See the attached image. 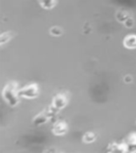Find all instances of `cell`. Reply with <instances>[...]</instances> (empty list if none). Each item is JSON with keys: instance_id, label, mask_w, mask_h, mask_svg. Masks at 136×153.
<instances>
[{"instance_id": "obj_3", "label": "cell", "mask_w": 136, "mask_h": 153, "mask_svg": "<svg viewBox=\"0 0 136 153\" xmlns=\"http://www.w3.org/2000/svg\"><path fill=\"white\" fill-rule=\"evenodd\" d=\"M67 104V99L63 94H58L54 96L51 106L55 108L56 110L60 111L65 108Z\"/></svg>"}, {"instance_id": "obj_1", "label": "cell", "mask_w": 136, "mask_h": 153, "mask_svg": "<svg viewBox=\"0 0 136 153\" xmlns=\"http://www.w3.org/2000/svg\"><path fill=\"white\" fill-rule=\"evenodd\" d=\"M18 83L16 82H10L5 86L3 91V97L6 103L11 107H15L18 105L19 102V95H18Z\"/></svg>"}, {"instance_id": "obj_13", "label": "cell", "mask_w": 136, "mask_h": 153, "mask_svg": "<svg viewBox=\"0 0 136 153\" xmlns=\"http://www.w3.org/2000/svg\"><path fill=\"white\" fill-rule=\"evenodd\" d=\"M128 145H136V133H132L127 137Z\"/></svg>"}, {"instance_id": "obj_11", "label": "cell", "mask_w": 136, "mask_h": 153, "mask_svg": "<svg viewBox=\"0 0 136 153\" xmlns=\"http://www.w3.org/2000/svg\"><path fill=\"white\" fill-rule=\"evenodd\" d=\"M63 30L62 28L59 27H57V26H55V27H52L50 29V34L53 36H55V37H58V36H60V35H63Z\"/></svg>"}, {"instance_id": "obj_7", "label": "cell", "mask_w": 136, "mask_h": 153, "mask_svg": "<svg viewBox=\"0 0 136 153\" xmlns=\"http://www.w3.org/2000/svg\"><path fill=\"white\" fill-rule=\"evenodd\" d=\"M38 3L43 9L50 10L56 5V0H38Z\"/></svg>"}, {"instance_id": "obj_10", "label": "cell", "mask_w": 136, "mask_h": 153, "mask_svg": "<svg viewBox=\"0 0 136 153\" xmlns=\"http://www.w3.org/2000/svg\"><path fill=\"white\" fill-rule=\"evenodd\" d=\"M96 140V136L95 134L91 131H88V132H86L83 136V142H85L86 143H91L95 142Z\"/></svg>"}, {"instance_id": "obj_6", "label": "cell", "mask_w": 136, "mask_h": 153, "mask_svg": "<svg viewBox=\"0 0 136 153\" xmlns=\"http://www.w3.org/2000/svg\"><path fill=\"white\" fill-rule=\"evenodd\" d=\"M123 46L127 49H135L136 48V35H126L123 39Z\"/></svg>"}, {"instance_id": "obj_4", "label": "cell", "mask_w": 136, "mask_h": 153, "mask_svg": "<svg viewBox=\"0 0 136 153\" xmlns=\"http://www.w3.org/2000/svg\"><path fill=\"white\" fill-rule=\"evenodd\" d=\"M68 128L67 123L63 121H58L56 122L52 128V132L54 135L58 136H64L66 133L67 132Z\"/></svg>"}, {"instance_id": "obj_14", "label": "cell", "mask_w": 136, "mask_h": 153, "mask_svg": "<svg viewBox=\"0 0 136 153\" xmlns=\"http://www.w3.org/2000/svg\"><path fill=\"white\" fill-rule=\"evenodd\" d=\"M123 81H124V83H131L132 81H133V78L131 77V75H126V76H124V78H123Z\"/></svg>"}, {"instance_id": "obj_5", "label": "cell", "mask_w": 136, "mask_h": 153, "mask_svg": "<svg viewBox=\"0 0 136 153\" xmlns=\"http://www.w3.org/2000/svg\"><path fill=\"white\" fill-rule=\"evenodd\" d=\"M50 119L47 111H43L38 115L35 116V118L33 119V123L35 126H41L47 123Z\"/></svg>"}, {"instance_id": "obj_2", "label": "cell", "mask_w": 136, "mask_h": 153, "mask_svg": "<svg viewBox=\"0 0 136 153\" xmlns=\"http://www.w3.org/2000/svg\"><path fill=\"white\" fill-rule=\"evenodd\" d=\"M38 94H39V89H38V86L36 83H31L18 90V95L21 98L29 99V100L35 99L38 97Z\"/></svg>"}, {"instance_id": "obj_12", "label": "cell", "mask_w": 136, "mask_h": 153, "mask_svg": "<svg viewBox=\"0 0 136 153\" xmlns=\"http://www.w3.org/2000/svg\"><path fill=\"white\" fill-rule=\"evenodd\" d=\"M123 24L126 28L131 29V28H133L134 26H135V20H134L133 18L130 16V17H129L128 19L125 21V22H124Z\"/></svg>"}, {"instance_id": "obj_9", "label": "cell", "mask_w": 136, "mask_h": 153, "mask_svg": "<svg viewBox=\"0 0 136 153\" xmlns=\"http://www.w3.org/2000/svg\"><path fill=\"white\" fill-rule=\"evenodd\" d=\"M129 17H130L129 13L127 11H125V10H118L115 15L116 19L119 23H124Z\"/></svg>"}, {"instance_id": "obj_8", "label": "cell", "mask_w": 136, "mask_h": 153, "mask_svg": "<svg viewBox=\"0 0 136 153\" xmlns=\"http://www.w3.org/2000/svg\"><path fill=\"white\" fill-rule=\"evenodd\" d=\"M14 37V32L12 31H8V32H4L0 35V45L3 46L10 41L12 38Z\"/></svg>"}]
</instances>
